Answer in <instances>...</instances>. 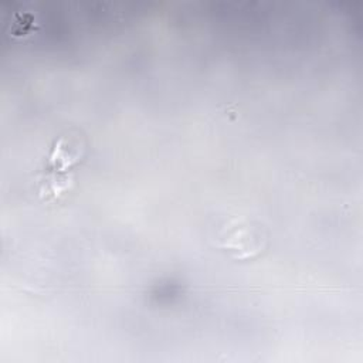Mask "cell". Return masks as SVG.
I'll use <instances>...</instances> for the list:
<instances>
[{
  "label": "cell",
  "instance_id": "obj_1",
  "mask_svg": "<svg viewBox=\"0 0 363 363\" xmlns=\"http://www.w3.org/2000/svg\"><path fill=\"white\" fill-rule=\"evenodd\" d=\"M265 240L267 235L261 225L248 220H233L217 233L216 244L237 258H248L262 251Z\"/></svg>",
  "mask_w": 363,
  "mask_h": 363
}]
</instances>
